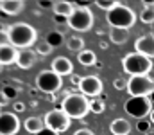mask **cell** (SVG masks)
<instances>
[{"mask_svg": "<svg viewBox=\"0 0 154 135\" xmlns=\"http://www.w3.org/2000/svg\"><path fill=\"white\" fill-rule=\"evenodd\" d=\"M7 36H9V43L13 47H16L18 50L29 49L38 40L36 29L31 24H25V22H16V24L7 25Z\"/></svg>", "mask_w": 154, "mask_h": 135, "instance_id": "obj_1", "label": "cell"}, {"mask_svg": "<svg viewBox=\"0 0 154 135\" xmlns=\"http://www.w3.org/2000/svg\"><path fill=\"white\" fill-rule=\"evenodd\" d=\"M61 110L70 119H84L90 112V99L82 94H68L61 101Z\"/></svg>", "mask_w": 154, "mask_h": 135, "instance_id": "obj_2", "label": "cell"}, {"mask_svg": "<svg viewBox=\"0 0 154 135\" xmlns=\"http://www.w3.org/2000/svg\"><path fill=\"white\" fill-rule=\"evenodd\" d=\"M106 18H108V24L111 25V29H125L127 31L136 24V13L124 4H118L111 11H108Z\"/></svg>", "mask_w": 154, "mask_h": 135, "instance_id": "obj_3", "label": "cell"}, {"mask_svg": "<svg viewBox=\"0 0 154 135\" xmlns=\"http://www.w3.org/2000/svg\"><path fill=\"white\" fill-rule=\"evenodd\" d=\"M122 67L131 76H149V72L152 69V59H149L143 54H138L134 50V52H129L124 56Z\"/></svg>", "mask_w": 154, "mask_h": 135, "instance_id": "obj_4", "label": "cell"}, {"mask_svg": "<svg viewBox=\"0 0 154 135\" xmlns=\"http://www.w3.org/2000/svg\"><path fill=\"white\" fill-rule=\"evenodd\" d=\"M129 97H149L154 92V78L151 76H131L127 79Z\"/></svg>", "mask_w": 154, "mask_h": 135, "instance_id": "obj_5", "label": "cell"}, {"mask_svg": "<svg viewBox=\"0 0 154 135\" xmlns=\"http://www.w3.org/2000/svg\"><path fill=\"white\" fill-rule=\"evenodd\" d=\"M124 110L127 115L142 121L145 119L147 115H151L152 112V103L149 97H129L125 103H124Z\"/></svg>", "mask_w": 154, "mask_h": 135, "instance_id": "obj_6", "label": "cell"}, {"mask_svg": "<svg viewBox=\"0 0 154 135\" xmlns=\"http://www.w3.org/2000/svg\"><path fill=\"white\" fill-rule=\"evenodd\" d=\"M36 87L45 94H56L63 88V78L57 76L52 69H45L36 76Z\"/></svg>", "mask_w": 154, "mask_h": 135, "instance_id": "obj_7", "label": "cell"}, {"mask_svg": "<svg viewBox=\"0 0 154 135\" xmlns=\"http://www.w3.org/2000/svg\"><path fill=\"white\" fill-rule=\"evenodd\" d=\"M93 22H95V16L90 7H77L74 14L68 18V27L79 33H86L93 27Z\"/></svg>", "mask_w": 154, "mask_h": 135, "instance_id": "obj_8", "label": "cell"}, {"mask_svg": "<svg viewBox=\"0 0 154 135\" xmlns=\"http://www.w3.org/2000/svg\"><path fill=\"white\" fill-rule=\"evenodd\" d=\"M45 126L48 128V130H52V132H56V133H63V132H66L68 128H70V117L61 110V108H54V110H50V112H47L45 114Z\"/></svg>", "mask_w": 154, "mask_h": 135, "instance_id": "obj_9", "label": "cell"}, {"mask_svg": "<svg viewBox=\"0 0 154 135\" xmlns=\"http://www.w3.org/2000/svg\"><path fill=\"white\" fill-rule=\"evenodd\" d=\"M102 88H104V83H102V79H100L99 76H93V74H91V76L81 78L79 90H81L82 95H86V97H95V99H97V95L102 94Z\"/></svg>", "mask_w": 154, "mask_h": 135, "instance_id": "obj_10", "label": "cell"}, {"mask_svg": "<svg viewBox=\"0 0 154 135\" xmlns=\"http://www.w3.org/2000/svg\"><path fill=\"white\" fill-rule=\"evenodd\" d=\"M20 119L13 112L0 114V135H16L20 132Z\"/></svg>", "mask_w": 154, "mask_h": 135, "instance_id": "obj_11", "label": "cell"}, {"mask_svg": "<svg viewBox=\"0 0 154 135\" xmlns=\"http://www.w3.org/2000/svg\"><path fill=\"white\" fill-rule=\"evenodd\" d=\"M134 49L138 54H143L145 58L152 59L154 58V34H143L134 42Z\"/></svg>", "mask_w": 154, "mask_h": 135, "instance_id": "obj_12", "label": "cell"}, {"mask_svg": "<svg viewBox=\"0 0 154 135\" xmlns=\"http://www.w3.org/2000/svg\"><path fill=\"white\" fill-rule=\"evenodd\" d=\"M52 70L57 74V76H72V72H74V65H72V61L66 58V56H57V58H54L52 59Z\"/></svg>", "mask_w": 154, "mask_h": 135, "instance_id": "obj_13", "label": "cell"}, {"mask_svg": "<svg viewBox=\"0 0 154 135\" xmlns=\"http://www.w3.org/2000/svg\"><path fill=\"white\" fill-rule=\"evenodd\" d=\"M36 58H38V56H36V50H32V49H23V50L18 52L16 65H18L20 69H23V70L32 69V67L36 65V61H38Z\"/></svg>", "mask_w": 154, "mask_h": 135, "instance_id": "obj_14", "label": "cell"}, {"mask_svg": "<svg viewBox=\"0 0 154 135\" xmlns=\"http://www.w3.org/2000/svg\"><path fill=\"white\" fill-rule=\"evenodd\" d=\"M23 7H25V2H22V0H0V11L9 16L22 13Z\"/></svg>", "mask_w": 154, "mask_h": 135, "instance_id": "obj_15", "label": "cell"}, {"mask_svg": "<svg viewBox=\"0 0 154 135\" xmlns=\"http://www.w3.org/2000/svg\"><path fill=\"white\" fill-rule=\"evenodd\" d=\"M18 49L16 47H13V45H2L0 47V63L5 67V65H13V63H16V59H18Z\"/></svg>", "mask_w": 154, "mask_h": 135, "instance_id": "obj_16", "label": "cell"}, {"mask_svg": "<svg viewBox=\"0 0 154 135\" xmlns=\"http://www.w3.org/2000/svg\"><path fill=\"white\" fill-rule=\"evenodd\" d=\"M75 9H77L75 5H74L72 2H66V0L54 2V7H52L54 14H57V16H65V18H70V16L74 14Z\"/></svg>", "mask_w": 154, "mask_h": 135, "instance_id": "obj_17", "label": "cell"}, {"mask_svg": "<svg viewBox=\"0 0 154 135\" xmlns=\"http://www.w3.org/2000/svg\"><path fill=\"white\" fill-rule=\"evenodd\" d=\"M109 132L113 135H129L131 133V123L124 117H118L109 124Z\"/></svg>", "mask_w": 154, "mask_h": 135, "instance_id": "obj_18", "label": "cell"}, {"mask_svg": "<svg viewBox=\"0 0 154 135\" xmlns=\"http://www.w3.org/2000/svg\"><path fill=\"white\" fill-rule=\"evenodd\" d=\"M23 128H25V132H29V133H39L43 128H45V121L38 117V115H34V117H27L25 119V123H23Z\"/></svg>", "mask_w": 154, "mask_h": 135, "instance_id": "obj_19", "label": "cell"}, {"mask_svg": "<svg viewBox=\"0 0 154 135\" xmlns=\"http://www.w3.org/2000/svg\"><path fill=\"white\" fill-rule=\"evenodd\" d=\"M77 59H79V63L84 65V67L97 65V56H95V52L90 50V49H84L82 52H79V54H77Z\"/></svg>", "mask_w": 154, "mask_h": 135, "instance_id": "obj_20", "label": "cell"}, {"mask_svg": "<svg viewBox=\"0 0 154 135\" xmlns=\"http://www.w3.org/2000/svg\"><path fill=\"white\" fill-rule=\"evenodd\" d=\"M109 40L115 45H124L129 40V31H125V29H111L109 31Z\"/></svg>", "mask_w": 154, "mask_h": 135, "instance_id": "obj_21", "label": "cell"}, {"mask_svg": "<svg viewBox=\"0 0 154 135\" xmlns=\"http://www.w3.org/2000/svg\"><path fill=\"white\" fill-rule=\"evenodd\" d=\"M140 20H142L143 24H154V2H149V4L142 9Z\"/></svg>", "mask_w": 154, "mask_h": 135, "instance_id": "obj_22", "label": "cell"}, {"mask_svg": "<svg viewBox=\"0 0 154 135\" xmlns=\"http://www.w3.org/2000/svg\"><path fill=\"white\" fill-rule=\"evenodd\" d=\"M66 47H68V50H72V52H82L84 49V40L81 38V36H72V38H68V42H66Z\"/></svg>", "mask_w": 154, "mask_h": 135, "instance_id": "obj_23", "label": "cell"}, {"mask_svg": "<svg viewBox=\"0 0 154 135\" xmlns=\"http://www.w3.org/2000/svg\"><path fill=\"white\" fill-rule=\"evenodd\" d=\"M45 42L50 45V47H57V45H61L65 42V36H63V33H59V31H52V33L47 34Z\"/></svg>", "mask_w": 154, "mask_h": 135, "instance_id": "obj_24", "label": "cell"}, {"mask_svg": "<svg viewBox=\"0 0 154 135\" xmlns=\"http://www.w3.org/2000/svg\"><path fill=\"white\" fill-rule=\"evenodd\" d=\"M106 110V104L102 103V99H91L90 101V112L91 114H102Z\"/></svg>", "mask_w": 154, "mask_h": 135, "instance_id": "obj_25", "label": "cell"}, {"mask_svg": "<svg viewBox=\"0 0 154 135\" xmlns=\"http://www.w3.org/2000/svg\"><path fill=\"white\" fill-rule=\"evenodd\" d=\"M97 4V7H100V9H104V11H111L113 7H116L120 2H115V0H99V2H95Z\"/></svg>", "mask_w": 154, "mask_h": 135, "instance_id": "obj_26", "label": "cell"}, {"mask_svg": "<svg viewBox=\"0 0 154 135\" xmlns=\"http://www.w3.org/2000/svg\"><path fill=\"white\" fill-rule=\"evenodd\" d=\"M52 49H54V47H50V45H48L47 42H45V40H43V42H41L39 45H36V54H41V56H48V54L52 52Z\"/></svg>", "mask_w": 154, "mask_h": 135, "instance_id": "obj_27", "label": "cell"}, {"mask_svg": "<svg viewBox=\"0 0 154 135\" xmlns=\"http://www.w3.org/2000/svg\"><path fill=\"white\" fill-rule=\"evenodd\" d=\"M136 130L142 132V133H147V132L151 130V121H147V119L138 121V123H136Z\"/></svg>", "mask_w": 154, "mask_h": 135, "instance_id": "obj_28", "label": "cell"}, {"mask_svg": "<svg viewBox=\"0 0 154 135\" xmlns=\"http://www.w3.org/2000/svg\"><path fill=\"white\" fill-rule=\"evenodd\" d=\"M113 87L116 90H125L127 88V81L124 79V78H116L115 81H113Z\"/></svg>", "mask_w": 154, "mask_h": 135, "instance_id": "obj_29", "label": "cell"}, {"mask_svg": "<svg viewBox=\"0 0 154 135\" xmlns=\"http://www.w3.org/2000/svg\"><path fill=\"white\" fill-rule=\"evenodd\" d=\"M2 45H9V36H7V27L0 31V47Z\"/></svg>", "mask_w": 154, "mask_h": 135, "instance_id": "obj_30", "label": "cell"}, {"mask_svg": "<svg viewBox=\"0 0 154 135\" xmlns=\"http://www.w3.org/2000/svg\"><path fill=\"white\" fill-rule=\"evenodd\" d=\"M7 103H9V97L4 94V90H0V108H2V106H5Z\"/></svg>", "mask_w": 154, "mask_h": 135, "instance_id": "obj_31", "label": "cell"}, {"mask_svg": "<svg viewBox=\"0 0 154 135\" xmlns=\"http://www.w3.org/2000/svg\"><path fill=\"white\" fill-rule=\"evenodd\" d=\"M74 135H95L90 128H81V130H77V132H74Z\"/></svg>", "mask_w": 154, "mask_h": 135, "instance_id": "obj_32", "label": "cell"}, {"mask_svg": "<svg viewBox=\"0 0 154 135\" xmlns=\"http://www.w3.org/2000/svg\"><path fill=\"white\" fill-rule=\"evenodd\" d=\"M13 108H14V112H23L25 110V104L20 103V101H16V103H13Z\"/></svg>", "mask_w": 154, "mask_h": 135, "instance_id": "obj_33", "label": "cell"}, {"mask_svg": "<svg viewBox=\"0 0 154 135\" xmlns=\"http://www.w3.org/2000/svg\"><path fill=\"white\" fill-rule=\"evenodd\" d=\"M54 22H56V24H66V25H68V18H65V16H57V14H56V16H54Z\"/></svg>", "mask_w": 154, "mask_h": 135, "instance_id": "obj_34", "label": "cell"}, {"mask_svg": "<svg viewBox=\"0 0 154 135\" xmlns=\"http://www.w3.org/2000/svg\"><path fill=\"white\" fill-rule=\"evenodd\" d=\"M36 135H59V133H56V132H52V130H48V128L45 126V128H43L39 133H36Z\"/></svg>", "mask_w": 154, "mask_h": 135, "instance_id": "obj_35", "label": "cell"}, {"mask_svg": "<svg viewBox=\"0 0 154 135\" xmlns=\"http://www.w3.org/2000/svg\"><path fill=\"white\" fill-rule=\"evenodd\" d=\"M70 79H72V85H74V83H75L77 87H79V83H81V78H79V76H77V74H72V76H70Z\"/></svg>", "mask_w": 154, "mask_h": 135, "instance_id": "obj_36", "label": "cell"}, {"mask_svg": "<svg viewBox=\"0 0 154 135\" xmlns=\"http://www.w3.org/2000/svg\"><path fill=\"white\" fill-rule=\"evenodd\" d=\"M99 47H100V49H108V42H104V40H102V42L99 43Z\"/></svg>", "mask_w": 154, "mask_h": 135, "instance_id": "obj_37", "label": "cell"}, {"mask_svg": "<svg viewBox=\"0 0 154 135\" xmlns=\"http://www.w3.org/2000/svg\"><path fill=\"white\" fill-rule=\"evenodd\" d=\"M149 117H151V124H154V108H152V112H151V115H149Z\"/></svg>", "mask_w": 154, "mask_h": 135, "instance_id": "obj_38", "label": "cell"}, {"mask_svg": "<svg viewBox=\"0 0 154 135\" xmlns=\"http://www.w3.org/2000/svg\"><path fill=\"white\" fill-rule=\"evenodd\" d=\"M149 99H151V103H154V92L151 94V95H149Z\"/></svg>", "mask_w": 154, "mask_h": 135, "instance_id": "obj_39", "label": "cell"}, {"mask_svg": "<svg viewBox=\"0 0 154 135\" xmlns=\"http://www.w3.org/2000/svg\"><path fill=\"white\" fill-rule=\"evenodd\" d=\"M2 67H4V65H2V63H0V70H2Z\"/></svg>", "mask_w": 154, "mask_h": 135, "instance_id": "obj_40", "label": "cell"}, {"mask_svg": "<svg viewBox=\"0 0 154 135\" xmlns=\"http://www.w3.org/2000/svg\"><path fill=\"white\" fill-rule=\"evenodd\" d=\"M0 114H2V112H0Z\"/></svg>", "mask_w": 154, "mask_h": 135, "instance_id": "obj_41", "label": "cell"}]
</instances>
